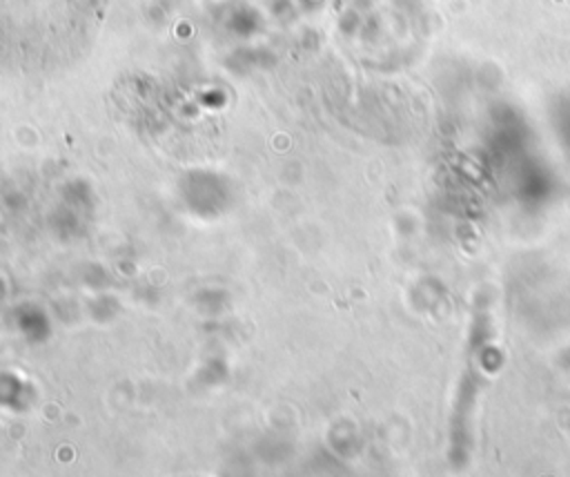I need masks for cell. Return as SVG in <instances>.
<instances>
[{
    "mask_svg": "<svg viewBox=\"0 0 570 477\" xmlns=\"http://www.w3.org/2000/svg\"><path fill=\"white\" fill-rule=\"evenodd\" d=\"M107 0H0V69L47 71L76 60Z\"/></svg>",
    "mask_w": 570,
    "mask_h": 477,
    "instance_id": "6da1fadb",
    "label": "cell"
}]
</instances>
